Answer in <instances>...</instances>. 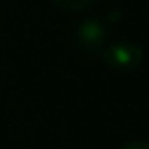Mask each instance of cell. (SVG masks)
I'll use <instances>...</instances> for the list:
<instances>
[{"mask_svg":"<svg viewBox=\"0 0 149 149\" xmlns=\"http://www.w3.org/2000/svg\"><path fill=\"white\" fill-rule=\"evenodd\" d=\"M74 42L83 53L98 55L108 45V25L98 17H89L74 29Z\"/></svg>","mask_w":149,"mask_h":149,"instance_id":"6da1fadb","label":"cell"},{"mask_svg":"<svg viewBox=\"0 0 149 149\" xmlns=\"http://www.w3.org/2000/svg\"><path fill=\"white\" fill-rule=\"evenodd\" d=\"M102 58L104 62L113 70L119 72H130L136 70L143 61V51L136 42H113V44L106 45L102 51Z\"/></svg>","mask_w":149,"mask_h":149,"instance_id":"7a4b0ae2","label":"cell"},{"mask_svg":"<svg viewBox=\"0 0 149 149\" xmlns=\"http://www.w3.org/2000/svg\"><path fill=\"white\" fill-rule=\"evenodd\" d=\"M53 4L64 11H81L96 4V0H53Z\"/></svg>","mask_w":149,"mask_h":149,"instance_id":"3957f363","label":"cell"},{"mask_svg":"<svg viewBox=\"0 0 149 149\" xmlns=\"http://www.w3.org/2000/svg\"><path fill=\"white\" fill-rule=\"evenodd\" d=\"M121 149H149V143L143 140H132V142H127L125 146H121Z\"/></svg>","mask_w":149,"mask_h":149,"instance_id":"277c9868","label":"cell"}]
</instances>
